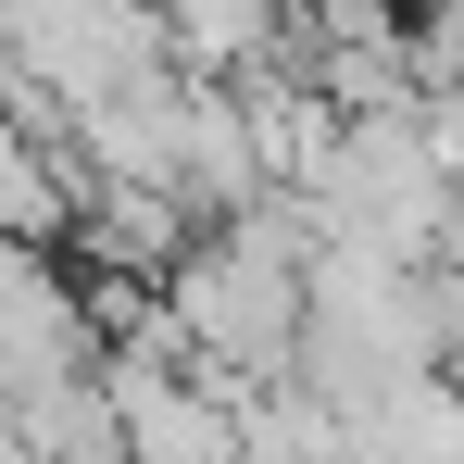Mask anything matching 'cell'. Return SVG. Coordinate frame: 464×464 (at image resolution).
Listing matches in <instances>:
<instances>
[{
    "label": "cell",
    "mask_w": 464,
    "mask_h": 464,
    "mask_svg": "<svg viewBox=\"0 0 464 464\" xmlns=\"http://www.w3.org/2000/svg\"><path fill=\"white\" fill-rule=\"evenodd\" d=\"M101 364L113 352H101V314H88V264L76 251H13V276H0V414L63 377H101Z\"/></svg>",
    "instance_id": "6da1fadb"
},
{
    "label": "cell",
    "mask_w": 464,
    "mask_h": 464,
    "mask_svg": "<svg viewBox=\"0 0 464 464\" xmlns=\"http://www.w3.org/2000/svg\"><path fill=\"white\" fill-rule=\"evenodd\" d=\"M113 401H126V464H251L238 452V401L214 377L113 364Z\"/></svg>",
    "instance_id": "7a4b0ae2"
},
{
    "label": "cell",
    "mask_w": 464,
    "mask_h": 464,
    "mask_svg": "<svg viewBox=\"0 0 464 464\" xmlns=\"http://www.w3.org/2000/svg\"><path fill=\"white\" fill-rule=\"evenodd\" d=\"M13 452H38V464H126V401H113V364H101V377L38 389V401H13Z\"/></svg>",
    "instance_id": "3957f363"
},
{
    "label": "cell",
    "mask_w": 464,
    "mask_h": 464,
    "mask_svg": "<svg viewBox=\"0 0 464 464\" xmlns=\"http://www.w3.org/2000/svg\"><path fill=\"white\" fill-rule=\"evenodd\" d=\"M414 63L427 88H464V0H414Z\"/></svg>",
    "instance_id": "277c9868"
},
{
    "label": "cell",
    "mask_w": 464,
    "mask_h": 464,
    "mask_svg": "<svg viewBox=\"0 0 464 464\" xmlns=\"http://www.w3.org/2000/svg\"><path fill=\"white\" fill-rule=\"evenodd\" d=\"M427 151H440V176L464 188V88H427Z\"/></svg>",
    "instance_id": "5b68a950"
},
{
    "label": "cell",
    "mask_w": 464,
    "mask_h": 464,
    "mask_svg": "<svg viewBox=\"0 0 464 464\" xmlns=\"http://www.w3.org/2000/svg\"><path fill=\"white\" fill-rule=\"evenodd\" d=\"M126 13H163V0H126Z\"/></svg>",
    "instance_id": "8992f818"
}]
</instances>
